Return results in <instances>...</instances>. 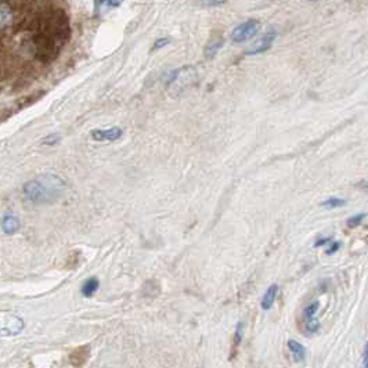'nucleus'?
Masks as SVG:
<instances>
[{
  "label": "nucleus",
  "mask_w": 368,
  "mask_h": 368,
  "mask_svg": "<svg viewBox=\"0 0 368 368\" xmlns=\"http://www.w3.org/2000/svg\"><path fill=\"white\" fill-rule=\"evenodd\" d=\"M276 36H277L276 32H268V34H264V35L262 36V39H259L245 54L246 56H258V54L266 53L273 46L274 40H276Z\"/></svg>",
  "instance_id": "obj_5"
},
{
  "label": "nucleus",
  "mask_w": 368,
  "mask_h": 368,
  "mask_svg": "<svg viewBox=\"0 0 368 368\" xmlns=\"http://www.w3.org/2000/svg\"><path fill=\"white\" fill-rule=\"evenodd\" d=\"M346 205V200H342V198H330L326 201L321 202V206H324L326 209H336V208H342Z\"/></svg>",
  "instance_id": "obj_15"
},
{
  "label": "nucleus",
  "mask_w": 368,
  "mask_h": 368,
  "mask_svg": "<svg viewBox=\"0 0 368 368\" xmlns=\"http://www.w3.org/2000/svg\"><path fill=\"white\" fill-rule=\"evenodd\" d=\"M288 349L291 352V354L296 362H303L306 358V349L300 342H298L295 339H290L288 340Z\"/></svg>",
  "instance_id": "obj_10"
},
{
  "label": "nucleus",
  "mask_w": 368,
  "mask_h": 368,
  "mask_svg": "<svg viewBox=\"0 0 368 368\" xmlns=\"http://www.w3.org/2000/svg\"><path fill=\"white\" fill-rule=\"evenodd\" d=\"M362 366L366 368H368V346L366 344L364 348V354H362Z\"/></svg>",
  "instance_id": "obj_25"
},
{
  "label": "nucleus",
  "mask_w": 368,
  "mask_h": 368,
  "mask_svg": "<svg viewBox=\"0 0 368 368\" xmlns=\"http://www.w3.org/2000/svg\"><path fill=\"white\" fill-rule=\"evenodd\" d=\"M2 228L6 234H16L20 230V222L14 214H4L2 220Z\"/></svg>",
  "instance_id": "obj_9"
},
{
  "label": "nucleus",
  "mask_w": 368,
  "mask_h": 368,
  "mask_svg": "<svg viewBox=\"0 0 368 368\" xmlns=\"http://www.w3.org/2000/svg\"><path fill=\"white\" fill-rule=\"evenodd\" d=\"M318 330H320V321L316 320V318L306 321V334L308 335H314V334L318 332Z\"/></svg>",
  "instance_id": "obj_17"
},
{
  "label": "nucleus",
  "mask_w": 368,
  "mask_h": 368,
  "mask_svg": "<svg viewBox=\"0 0 368 368\" xmlns=\"http://www.w3.org/2000/svg\"><path fill=\"white\" fill-rule=\"evenodd\" d=\"M340 246H342V242H339V241H335V242H334L332 245H331V246H330V248L326 250V255H334L335 252H338Z\"/></svg>",
  "instance_id": "obj_22"
},
{
  "label": "nucleus",
  "mask_w": 368,
  "mask_h": 368,
  "mask_svg": "<svg viewBox=\"0 0 368 368\" xmlns=\"http://www.w3.org/2000/svg\"><path fill=\"white\" fill-rule=\"evenodd\" d=\"M331 241V237H322V238H318L317 241L314 242V248H320V246H324L326 244Z\"/></svg>",
  "instance_id": "obj_24"
},
{
  "label": "nucleus",
  "mask_w": 368,
  "mask_h": 368,
  "mask_svg": "<svg viewBox=\"0 0 368 368\" xmlns=\"http://www.w3.org/2000/svg\"><path fill=\"white\" fill-rule=\"evenodd\" d=\"M70 38V25L62 12H56L46 18L36 35V50L42 60H52Z\"/></svg>",
  "instance_id": "obj_1"
},
{
  "label": "nucleus",
  "mask_w": 368,
  "mask_h": 368,
  "mask_svg": "<svg viewBox=\"0 0 368 368\" xmlns=\"http://www.w3.org/2000/svg\"><path fill=\"white\" fill-rule=\"evenodd\" d=\"M262 25L260 21L258 20H248L242 24H240L238 26H236L232 32V43H244L246 40L252 39L254 36L260 30Z\"/></svg>",
  "instance_id": "obj_4"
},
{
  "label": "nucleus",
  "mask_w": 368,
  "mask_h": 368,
  "mask_svg": "<svg viewBox=\"0 0 368 368\" xmlns=\"http://www.w3.org/2000/svg\"><path fill=\"white\" fill-rule=\"evenodd\" d=\"M124 0H98L101 4H107L108 7H119Z\"/></svg>",
  "instance_id": "obj_21"
},
{
  "label": "nucleus",
  "mask_w": 368,
  "mask_h": 368,
  "mask_svg": "<svg viewBox=\"0 0 368 368\" xmlns=\"http://www.w3.org/2000/svg\"><path fill=\"white\" fill-rule=\"evenodd\" d=\"M98 288H100V281H98V278L97 277H90L82 285V295L84 298H92L96 292L98 291Z\"/></svg>",
  "instance_id": "obj_11"
},
{
  "label": "nucleus",
  "mask_w": 368,
  "mask_h": 368,
  "mask_svg": "<svg viewBox=\"0 0 368 368\" xmlns=\"http://www.w3.org/2000/svg\"><path fill=\"white\" fill-rule=\"evenodd\" d=\"M66 182L56 174H42L25 184L24 196L32 204H54L62 196Z\"/></svg>",
  "instance_id": "obj_2"
},
{
  "label": "nucleus",
  "mask_w": 368,
  "mask_h": 368,
  "mask_svg": "<svg viewBox=\"0 0 368 368\" xmlns=\"http://www.w3.org/2000/svg\"><path fill=\"white\" fill-rule=\"evenodd\" d=\"M12 20V12H10V8L4 4H0V28L6 26Z\"/></svg>",
  "instance_id": "obj_16"
},
{
  "label": "nucleus",
  "mask_w": 368,
  "mask_h": 368,
  "mask_svg": "<svg viewBox=\"0 0 368 368\" xmlns=\"http://www.w3.org/2000/svg\"><path fill=\"white\" fill-rule=\"evenodd\" d=\"M202 6H223L226 3V0H202Z\"/></svg>",
  "instance_id": "obj_20"
},
{
  "label": "nucleus",
  "mask_w": 368,
  "mask_h": 368,
  "mask_svg": "<svg viewBox=\"0 0 368 368\" xmlns=\"http://www.w3.org/2000/svg\"><path fill=\"white\" fill-rule=\"evenodd\" d=\"M122 134H124V130L120 128H111L107 130L97 129V130L92 132V138L96 142H115L119 137H122Z\"/></svg>",
  "instance_id": "obj_7"
},
{
  "label": "nucleus",
  "mask_w": 368,
  "mask_h": 368,
  "mask_svg": "<svg viewBox=\"0 0 368 368\" xmlns=\"http://www.w3.org/2000/svg\"><path fill=\"white\" fill-rule=\"evenodd\" d=\"M60 140H61V137L58 134H52V136H48L42 142V144H46V146H56V144H58Z\"/></svg>",
  "instance_id": "obj_19"
},
{
  "label": "nucleus",
  "mask_w": 368,
  "mask_h": 368,
  "mask_svg": "<svg viewBox=\"0 0 368 368\" xmlns=\"http://www.w3.org/2000/svg\"><path fill=\"white\" fill-rule=\"evenodd\" d=\"M22 328H24L22 320L12 314L4 316L3 322L0 326V330H2V332L4 334V335H16V334L21 332Z\"/></svg>",
  "instance_id": "obj_6"
},
{
  "label": "nucleus",
  "mask_w": 368,
  "mask_h": 368,
  "mask_svg": "<svg viewBox=\"0 0 368 368\" xmlns=\"http://www.w3.org/2000/svg\"><path fill=\"white\" fill-rule=\"evenodd\" d=\"M309 2H317V0H309Z\"/></svg>",
  "instance_id": "obj_26"
},
{
  "label": "nucleus",
  "mask_w": 368,
  "mask_h": 368,
  "mask_svg": "<svg viewBox=\"0 0 368 368\" xmlns=\"http://www.w3.org/2000/svg\"><path fill=\"white\" fill-rule=\"evenodd\" d=\"M222 46H223V39H214V40H210V42L206 44V48H205V52H204V54H205V57L206 58H214V56L216 54L219 53V50L222 48Z\"/></svg>",
  "instance_id": "obj_12"
},
{
  "label": "nucleus",
  "mask_w": 368,
  "mask_h": 368,
  "mask_svg": "<svg viewBox=\"0 0 368 368\" xmlns=\"http://www.w3.org/2000/svg\"><path fill=\"white\" fill-rule=\"evenodd\" d=\"M364 218H366V214H354V216H352V218L348 219V226L352 227V228H353V227L360 226L362 222L364 220Z\"/></svg>",
  "instance_id": "obj_18"
},
{
  "label": "nucleus",
  "mask_w": 368,
  "mask_h": 368,
  "mask_svg": "<svg viewBox=\"0 0 368 368\" xmlns=\"http://www.w3.org/2000/svg\"><path fill=\"white\" fill-rule=\"evenodd\" d=\"M196 78V72L192 66H183V68H178L169 75L166 80V88L170 92H183L188 86H190Z\"/></svg>",
  "instance_id": "obj_3"
},
{
  "label": "nucleus",
  "mask_w": 368,
  "mask_h": 368,
  "mask_svg": "<svg viewBox=\"0 0 368 368\" xmlns=\"http://www.w3.org/2000/svg\"><path fill=\"white\" fill-rule=\"evenodd\" d=\"M168 43H169V39H168V38H164V39H158V40L154 43V48H152V50H158V48H165Z\"/></svg>",
  "instance_id": "obj_23"
},
{
  "label": "nucleus",
  "mask_w": 368,
  "mask_h": 368,
  "mask_svg": "<svg viewBox=\"0 0 368 368\" xmlns=\"http://www.w3.org/2000/svg\"><path fill=\"white\" fill-rule=\"evenodd\" d=\"M244 331H245V324H244L242 321H240L237 324V328H236V332H234V340H232V350H234V353H236L238 346L242 342ZM234 353H232V357H234Z\"/></svg>",
  "instance_id": "obj_13"
},
{
  "label": "nucleus",
  "mask_w": 368,
  "mask_h": 368,
  "mask_svg": "<svg viewBox=\"0 0 368 368\" xmlns=\"http://www.w3.org/2000/svg\"><path fill=\"white\" fill-rule=\"evenodd\" d=\"M277 294H278V285L277 284L270 285V286L268 288V291L264 292V296H263V299H262V302H260L262 309L266 310V312L272 309V306H273L274 302H276Z\"/></svg>",
  "instance_id": "obj_8"
},
{
  "label": "nucleus",
  "mask_w": 368,
  "mask_h": 368,
  "mask_svg": "<svg viewBox=\"0 0 368 368\" xmlns=\"http://www.w3.org/2000/svg\"><path fill=\"white\" fill-rule=\"evenodd\" d=\"M318 309H320V302H318V300L312 302L308 308H304V310H303V318H304L306 321L314 318L316 314H317V312H318Z\"/></svg>",
  "instance_id": "obj_14"
}]
</instances>
